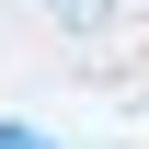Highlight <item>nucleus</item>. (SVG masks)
Segmentation results:
<instances>
[{
	"label": "nucleus",
	"mask_w": 149,
	"mask_h": 149,
	"mask_svg": "<svg viewBox=\"0 0 149 149\" xmlns=\"http://www.w3.org/2000/svg\"><path fill=\"white\" fill-rule=\"evenodd\" d=\"M35 12L57 23V35H103V23H115V0H35Z\"/></svg>",
	"instance_id": "1"
},
{
	"label": "nucleus",
	"mask_w": 149,
	"mask_h": 149,
	"mask_svg": "<svg viewBox=\"0 0 149 149\" xmlns=\"http://www.w3.org/2000/svg\"><path fill=\"white\" fill-rule=\"evenodd\" d=\"M0 149H57V138H35V126H0Z\"/></svg>",
	"instance_id": "2"
}]
</instances>
